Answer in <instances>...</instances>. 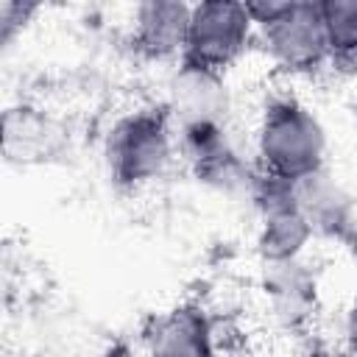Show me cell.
<instances>
[{
  "label": "cell",
  "instance_id": "cell-1",
  "mask_svg": "<svg viewBox=\"0 0 357 357\" xmlns=\"http://www.w3.org/2000/svg\"><path fill=\"white\" fill-rule=\"evenodd\" d=\"M257 153L265 176L293 184L324 170L326 134L307 106L293 98H273L262 109Z\"/></svg>",
  "mask_w": 357,
  "mask_h": 357
},
{
  "label": "cell",
  "instance_id": "cell-2",
  "mask_svg": "<svg viewBox=\"0 0 357 357\" xmlns=\"http://www.w3.org/2000/svg\"><path fill=\"white\" fill-rule=\"evenodd\" d=\"M173 156L170 112L137 109L114 123L106 139L109 173L120 187H139L159 178Z\"/></svg>",
  "mask_w": 357,
  "mask_h": 357
},
{
  "label": "cell",
  "instance_id": "cell-3",
  "mask_svg": "<svg viewBox=\"0 0 357 357\" xmlns=\"http://www.w3.org/2000/svg\"><path fill=\"white\" fill-rule=\"evenodd\" d=\"M251 28L254 20L245 3L209 0L190 6V25H187V45L181 64L223 75V70L231 67L248 47Z\"/></svg>",
  "mask_w": 357,
  "mask_h": 357
},
{
  "label": "cell",
  "instance_id": "cell-4",
  "mask_svg": "<svg viewBox=\"0 0 357 357\" xmlns=\"http://www.w3.org/2000/svg\"><path fill=\"white\" fill-rule=\"evenodd\" d=\"M262 28V42L273 61L290 73H310L329 56L321 3H282Z\"/></svg>",
  "mask_w": 357,
  "mask_h": 357
},
{
  "label": "cell",
  "instance_id": "cell-5",
  "mask_svg": "<svg viewBox=\"0 0 357 357\" xmlns=\"http://www.w3.org/2000/svg\"><path fill=\"white\" fill-rule=\"evenodd\" d=\"M254 198L259 206V251L271 265L293 262L298 251L312 237V229L307 218L301 215L293 184L271 178L262 173V178L254 181Z\"/></svg>",
  "mask_w": 357,
  "mask_h": 357
},
{
  "label": "cell",
  "instance_id": "cell-6",
  "mask_svg": "<svg viewBox=\"0 0 357 357\" xmlns=\"http://www.w3.org/2000/svg\"><path fill=\"white\" fill-rule=\"evenodd\" d=\"M170 120H178V128H204V126H223L229 112V95L223 75L181 64L170 84Z\"/></svg>",
  "mask_w": 357,
  "mask_h": 357
},
{
  "label": "cell",
  "instance_id": "cell-7",
  "mask_svg": "<svg viewBox=\"0 0 357 357\" xmlns=\"http://www.w3.org/2000/svg\"><path fill=\"white\" fill-rule=\"evenodd\" d=\"M187 25H190V6L187 3H162L151 0L137 6L134 11V50L145 59H170L184 56L187 45Z\"/></svg>",
  "mask_w": 357,
  "mask_h": 357
},
{
  "label": "cell",
  "instance_id": "cell-8",
  "mask_svg": "<svg viewBox=\"0 0 357 357\" xmlns=\"http://www.w3.org/2000/svg\"><path fill=\"white\" fill-rule=\"evenodd\" d=\"M212 326L201 307L178 304L151 332V357H212Z\"/></svg>",
  "mask_w": 357,
  "mask_h": 357
},
{
  "label": "cell",
  "instance_id": "cell-9",
  "mask_svg": "<svg viewBox=\"0 0 357 357\" xmlns=\"http://www.w3.org/2000/svg\"><path fill=\"white\" fill-rule=\"evenodd\" d=\"M293 198L312 231L321 229L326 234H335L340 231V226H349V198L324 170L293 181Z\"/></svg>",
  "mask_w": 357,
  "mask_h": 357
},
{
  "label": "cell",
  "instance_id": "cell-10",
  "mask_svg": "<svg viewBox=\"0 0 357 357\" xmlns=\"http://www.w3.org/2000/svg\"><path fill=\"white\" fill-rule=\"evenodd\" d=\"M329 56L357 59V0H326L321 3Z\"/></svg>",
  "mask_w": 357,
  "mask_h": 357
},
{
  "label": "cell",
  "instance_id": "cell-11",
  "mask_svg": "<svg viewBox=\"0 0 357 357\" xmlns=\"http://www.w3.org/2000/svg\"><path fill=\"white\" fill-rule=\"evenodd\" d=\"M346 343H349V351L357 354V298L346 312Z\"/></svg>",
  "mask_w": 357,
  "mask_h": 357
},
{
  "label": "cell",
  "instance_id": "cell-12",
  "mask_svg": "<svg viewBox=\"0 0 357 357\" xmlns=\"http://www.w3.org/2000/svg\"><path fill=\"white\" fill-rule=\"evenodd\" d=\"M100 357H134V354H131V349H128L123 340H117V343L106 346V351H103Z\"/></svg>",
  "mask_w": 357,
  "mask_h": 357
},
{
  "label": "cell",
  "instance_id": "cell-13",
  "mask_svg": "<svg viewBox=\"0 0 357 357\" xmlns=\"http://www.w3.org/2000/svg\"><path fill=\"white\" fill-rule=\"evenodd\" d=\"M310 357H326V354H310Z\"/></svg>",
  "mask_w": 357,
  "mask_h": 357
}]
</instances>
